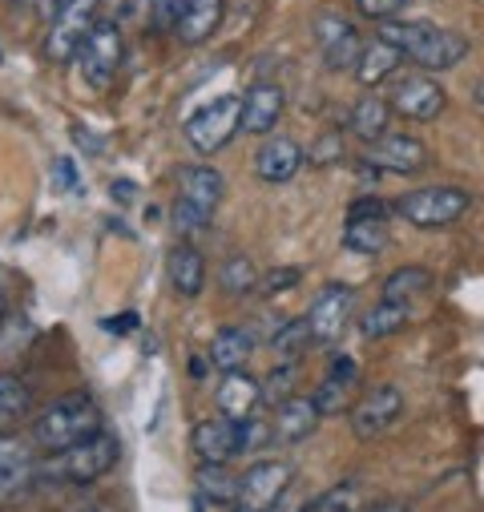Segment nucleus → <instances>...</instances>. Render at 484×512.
<instances>
[{"label":"nucleus","instance_id":"de8ad7c7","mask_svg":"<svg viewBox=\"0 0 484 512\" xmlns=\"http://www.w3.org/2000/svg\"><path fill=\"white\" fill-rule=\"evenodd\" d=\"M472 101H476V105H480V109H484V81H480V85H476V89H472Z\"/></svg>","mask_w":484,"mask_h":512},{"label":"nucleus","instance_id":"f257e3e1","mask_svg":"<svg viewBox=\"0 0 484 512\" xmlns=\"http://www.w3.org/2000/svg\"><path fill=\"white\" fill-rule=\"evenodd\" d=\"M380 41L400 49V57H412L420 69H456L468 57V41L452 29L428 25V21H380Z\"/></svg>","mask_w":484,"mask_h":512},{"label":"nucleus","instance_id":"2f4dec72","mask_svg":"<svg viewBox=\"0 0 484 512\" xmlns=\"http://www.w3.org/2000/svg\"><path fill=\"white\" fill-rule=\"evenodd\" d=\"M218 283H222L230 295H247V291L259 287V271H255V263L247 259V254H230V259L222 263Z\"/></svg>","mask_w":484,"mask_h":512},{"label":"nucleus","instance_id":"a878e982","mask_svg":"<svg viewBox=\"0 0 484 512\" xmlns=\"http://www.w3.org/2000/svg\"><path fill=\"white\" fill-rule=\"evenodd\" d=\"M33 408V388L21 375H0V436H9V428Z\"/></svg>","mask_w":484,"mask_h":512},{"label":"nucleus","instance_id":"20e7f679","mask_svg":"<svg viewBox=\"0 0 484 512\" xmlns=\"http://www.w3.org/2000/svg\"><path fill=\"white\" fill-rule=\"evenodd\" d=\"M238 130H242V97L238 93H222L186 117V138L198 154H218Z\"/></svg>","mask_w":484,"mask_h":512},{"label":"nucleus","instance_id":"c03bdc74","mask_svg":"<svg viewBox=\"0 0 484 512\" xmlns=\"http://www.w3.org/2000/svg\"><path fill=\"white\" fill-rule=\"evenodd\" d=\"M37 5H41V13H45V17H57V13L69 5V0H37Z\"/></svg>","mask_w":484,"mask_h":512},{"label":"nucleus","instance_id":"8fccbe9b","mask_svg":"<svg viewBox=\"0 0 484 512\" xmlns=\"http://www.w3.org/2000/svg\"><path fill=\"white\" fill-rule=\"evenodd\" d=\"M0 315H5V271H0Z\"/></svg>","mask_w":484,"mask_h":512},{"label":"nucleus","instance_id":"c9c22d12","mask_svg":"<svg viewBox=\"0 0 484 512\" xmlns=\"http://www.w3.org/2000/svg\"><path fill=\"white\" fill-rule=\"evenodd\" d=\"M206 222H210V214H202V210H194V206H186V202L174 206V226H178L182 234H202Z\"/></svg>","mask_w":484,"mask_h":512},{"label":"nucleus","instance_id":"39448f33","mask_svg":"<svg viewBox=\"0 0 484 512\" xmlns=\"http://www.w3.org/2000/svg\"><path fill=\"white\" fill-rule=\"evenodd\" d=\"M77 65H81V77L93 93H105L113 85L117 65H121V29H117V21H97L93 25L85 45L77 49Z\"/></svg>","mask_w":484,"mask_h":512},{"label":"nucleus","instance_id":"f8f14e48","mask_svg":"<svg viewBox=\"0 0 484 512\" xmlns=\"http://www.w3.org/2000/svg\"><path fill=\"white\" fill-rule=\"evenodd\" d=\"M363 162L380 174H416L428 166V146L412 134H384L380 142L368 146Z\"/></svg>","mask_w":484,"mask_h":512},{"label":"nucleus","instance_id":"3c124183","mask_svg":"<svg viewBox=\"0 0 484 512\" xmlns=\"http://www.w3.org/2000/svg\"><path fill=\"white\" fill-rule=\"evenodd\" d=\"M13 5H29V0H13Z\"/></svg>","mask_w":484,"mask_h":512},{"label":"nucleus","instance_id":"ddd939ff","mask_svg":"<svg viewBox=\"0 0 484 512\" xmlns=\"http://www.w3.org/2000/svg\"><path fill=\"white\" fill-rule=\"evenodd\" d=\"M37 480V456L21 436H0V508Z\"/></svg>","mask_w":484,"mask_h":512},{"label":"nucleus","instance_id":"f03ea898","mask_svg":"<svg viewBox=\"0 0 484 512\" xmlns=\"http://www.w3.org/2000/svg\"><path fill=\"white\" fill-rule=\"evenodd\" d=\"M97 432H105L101 428V408L85 392H69L61 400H53L33 420V444L45 448V452H65V448H73V444H81Z\"/></svg>","mask_w":484,"mask_h":512},{"label":"nucleus","instance_id":"c85d7f7f","mask_svg":"<svg viewBox=\"0 0 484 512\" xmlns=\"http://www.w3.org/2000/svg\"><path fill=\"white\" fill-rule=\"evenodd\" d=\"M408 319H412V307H408V303H380V307L368 311V319L359 323V331L368 335V339H384V335L404 331Z\"/></svg>","mask_w":484,"mask_h":512},{"label":"nucleus","instance_id":"1a4fd4ad","mask_svg":"<svg viewBox=\"0 0 484 512\" xmlns=\"http://www.w3.org/2000/svg\"><path fill=\"white\" fill-rule=\"evenodd\" d=\"M404 416V392L396 383H380L351 408V432L355 440H376Z\"/></svg>","mask_w":484,"mask_h":512},{"label":"nucleus","instance_id":"423d86ee","mask_svg":"<svg viewBox=\"0 0 484 512\" xmlns=\"http://www.w3.org/2000/svg\"><path fill=\"white\" fill-rule=\"evenodd\" d=\"M396 210L420 226V230H436V226H452L464 210H468V194L460 186H424V190H412L396 202Z\"/></svg>","mask_w":484,"mask_h":512},{"label":"nucleus","instance_id":"864d4df0","mask_svg":"<svg viewBox=\"0 0 484 512\" xmlns=\"http://www.w3.org/2000/svg\"><path fill=\"white\" fill-rule=\"evenodd\" d=\"M339 512H347V508H339Z\"/></svg>","mask_w":484,"mask_h":512},{"label":"nucleus","instance_id":"4be33fe9","mask_svg":"<svg viewBox=\"0 0 484 512\" xmlns=\"http://www.w3.org/2000/svg\"><path fill=\"white\" fill-rule=\"evenodd\" d=\"M170 283L182 299H198L202 287H206V263H202V254L190 246V242H178L170 250Z\"/></svg>","mask_w":484,"mask_h":512},{"label":"nucleus","instance_id":"6e6552de","mask_svg":"<svg viewBox=\"0 0 484 512\" xmlns=\"http://www.w3.org/2000/svg\"><path fill=\"white\" fill-rule=\"evenodd\" d=\"M97 9H101V0H69V5L53 17V25H49V41H45L49 61L65 65V61L77 57V49L85 45V37H89L93 25H97Z\"/></svg>","mask_w":484,"mask_h":512},{"label":"nucleus","instance_id":"603ef678","mask_svg":"<svg viewBox=\"0 0 484 512\" xmlns=\"http://www.w3.org/2000/svg\"><path fill=\"white\" fill-rule=\"evenodd\" d=\"M234 512H242V508H234Z\"/></svg>","mask_w":484,"mask_h":512},{"label":"nucleus","instance_id":"0eeeda50","mask_svg":"<svg viewBox=\"0 0 484 512\" xmlns=\"http://www.w3.org/2000/svg\"><path fill=\"white\" fill-rule=\"evenodd\" d=\"M291 464L287 460H255L238 476V508L242 512H271L291 492Z\"/></svg>","mask_w":484,"mask_h":512},{"label":"nucleus","instance_id":"4c0bfd02","mask_svg":"<svg viewBox=\"0 0 484 512\" xmlns=\"http://www.w3.org/2000/svg\"><path fill=\"white\" fill-rule=\"evenodd\" d=\"M150 13H154V25L174 33L178 25V13H182V0H150Z\"/></svg>","mask_w":484,"mask_h":512},{"label":"nucleus","instance_id":"473e14b6","mask_svg":"<svg viewBox=\"0 0 484 512\" xmlns=\"http://www.w3.org/2000/svg\"><path fill=\"white\" fill-rule=\"evenodd\" d=\"M295 375H299V363H279V367L267 375V383H259L263 404H271V408L287 404V400H291V392H295Z\"/></svg>","mask_w":484,"mask_h":512},{"label":"nucleus","instance_id":"4468645a","mask_svg":"<svg viewBox=\"0 0 484 512\" xmlns=\"http://www.w3.org/2000/svg\"><path fill=\"white\" fill-rule=\"evenodd\" d=\"M315 41L323 49V61L327 69H355L359 53H363V41L359 33L351 29V21L335 17V13H319L315 17Z\"/></svg>","mask_w":484,"mask_h":512},{"label":"nucleus","instance_id":"09e8293b","mask_svg":"<svg viewBox=\"0 0 484 512\" xmlns=\"http://www.w3.org/2000/svg\"><path fill=\"white\" fill-rule=\"evenodd\" d=\"M372 512H404V504H376Z\"/></svg>","mask_w":484,"mask_h":512},{"label":"nucleus","instance_id":"ea45409f","mask_svg":"<svg viewBox=\"0 0 484 512\" xmlns=\"http://www.w3.org/2000/svg\"><path fill=\"white\" fill-rule=\"evenodd\" d=\"M339 154H343V146H339V134H327V138H323V142L311 150V162H315V166H327V162H335Z\"/></svg>","mask_w":484,"mask_h":512},{"label":"nucleus","instance_id":"72a5a7b5","mask_svg":"<svg viewBox=\"0 0 484 512\" xmlns=\"http://www.w3.org/2000/svg\"><path fill=\"white\" fill-rule=\"evenodd\" d=\"M347 388H351V383H339V379H331V375L319 383V392L311 396V404H315L319 420H323V416H339V412H343V404H347Z\"/></svg>","mask_w":484,"mask_h":512},{"label":"nucleus","instance_id":"a18cd8bd","mask_svg":"<svg viewBox=\"0 0 484 512\" xmlns=\"http://www.w3.org/2000/svg\"><path fill=\"white\" fill-rule=\"evenodd\" d=\"M271 512H303V504H299V500H291V496H283V500H279Z\"/></svg>","mask_w":484,"mask_h":512},{"label":"nucleus","instance_id":"a211bd4d","mask_svg":"<svg viewBox=\"0 0 484 512\" xmlns=\"http://www.w3.org/2000/svg\"><path fill=\"white\" fill-rule=\"evenodd\" d=\"M283 117V89L271 81H259L242 97V130L247 134H271Z\"/></svg>","mask_w":484,"mask_h":512},{"label":"nucleus","instance_id":"7ed1b4c3","mask_svg":"<svg viewBox=\"0 0 484 512\" xmlns=\"http://www.w3.org/2000/svg\"><path fill=\"white\" fill-rule=\"evenodd\" d=\"M117 456H121L117 436L97 432V436H89V440H81V444H73L65 452H49L37 464V476L41 480H57V484H93L117 464Z\"/></svg>","mask_w":484,"mask_h":512},{"label":"nucleus","instance_id":"cd10ccee","mask_svg":"<svg viewBox=\"0 0 484 512\" xmlns=\"http://www.w3.org/2000/svg\"><path fill=\"white\" fill-rule=\"evenodd\" d=\"M343 246L351 254H380L388 246V222L384 218H347Z\"/></svg>","mask_w":484,"mask_h":512},{"label":"nucleus","instance_id":"37998d69","mask_svg":"<svg viewBox=\"0 0 484 512\" xmlns=\"http://www.w3.org/2000/svg\"><path fill=\"white\" fill-rule=\"evenodd\" d=\"M57 178L65 182V190H77V174H73V162H69V158L57 162Z\"/></svg>","mask_w":484,"mask_h":512},{"label":"nucleus","instance_id":"dca6fc26","mask_svg":"<svg viewBox=\"0 0 484 512\" xmlns=\"http://www.w3.org/2000/svg\"><path fill=\"white\" fill-rule=\"evenodd\" d=\"M218 412H222V420H234V424H247L251 416H255V408L263 404V396H259V379H251L247 371H226V379L218 383Z\"/></svg>","mask_w":484,"mask_h":512},{"label":"nucleus","instance_id":"9b49d317","mask_svg":"<svg viewBox=\"0 0 484 512\" xmlns=\"http://www.w3.org/2000/svg\"><path fill=\"white\" fill-rule=\"evenodd\" d=\"M351 307H355V291H351V287H343V283L323 287L319 299L311 303L307 319H303V323H307V335H311L315 343L339 339V331H343L347 319H351Z\"/></svg>","mask_w":484,"mask_h":512},{"label":"nucleus","instance_id":"f704fd0d","mask_svg":"<svg viewBox=\"0 0 484 512\" xmlns=\"http://www.w3.org/2000/svg\"><path fill=\"white\" fill-rule=\"evenodd\" d=\"M408 5V0H355V9L372 21H396V13Z\"/></svg>","mask_w":484,"mask_h":512},{"label":"nucleus","instance_id":"aec40b11","mask_svg":"<svg viewBox=\"0 0 484 512\" xmlns=\"http://www.w3.org/2000/svg\"><path fill=\"white\" fill-rule=\"evenodd\" d=\"M222 9L226 0H182V13H178V41L182 45H202L214 37V29L222 25Z\"/></svg>","mask_w":484,"mask_h":512},{"label":"nucleus","instance_id":"a19ab883","mask_svg":"<svg viewBox=\"0 0 484 512\" xmlns=\"http://www.w3.org/2000/svg\"><path fill=\"white\" fill-rule=\"evenodd\" d=\"M150 5V0H113V9H117V21H134L142 17V9Z\"/></svg>","mask_w":484,"mask_h":512},{"label":"nucleus","instance_id":"2eb2a0df","mask_svg":"<svg viewBox=\"0 0 484 512\" xmlns=\"http://www.w3.org/2000/svg\"><path fill=\"white\" fill-rule=\"evenodd\" d=\"M190 448H194L198 464H226V460H234L242 452V424L222 420V416L202 420L190 432Z\"/></svg>","mask_w":484,"mask_h":512},{"label":"nucleus","instance_id":"49530a36","mask_svg":"<svg viewBox=\"0 0 484 512\" xmlns=\"http://www.w3.org/2000/svg\"><path fill=\"white\" fill-rule=\"evenodd\" d=\"M113 190H117V198H121V202H130V198H134V186H130V182H117Z\"/></svg>","mask_w":484,"mask_h":512},{"label":"nucleus","instance_id":"f3484780","mask_svg":"<svg viewBox=\"0 0 484 512\" xmlns=\"http://www.w3.org/2000/svg\"><path fill=\"white\" fill-rule=\"evenodd\" d=\"M222 194H226V178L214 166H182L178 170V202H186L202 214H214Z\"/></svg>","mask_w":484,"mask_h":512},{"label":"nucleus","instance_id":"e433bc0d","mask_svg":"<svg viewBox=\"0 0 484 512\" xmlns=\"http://www.w3.org/2000/svg\"><path fill=\"white\" fill-rule=\"evenodd\" d=\"M299 279H303L299 267H279V271H271L267 279H259V287H263L267 295H283V291H291Z\"/></svg>","mask_w":484,"mask_h":512},{"label":"nucleus","instance_id":"58836bf2","mask_svg":"<svg viewBox=\"0 0 484 512\" xmlns=\"http://www.w3.org/2000/svg\"><path fill=\"white\" fill-rule=\"evenodd\" d=\"M384 214H388V206L376 194H363V198H355L347 206V218H384Z\"/></svg>","mask_w":484,"mask_h":512},{"label":"nucleus","instance_id":"79ce46f5","mask_svg":"<svg viewBox=\"0 0 484 512\" xmlns=\"http://www.w3.org/2000/svg\"><path fill=\"white\" fill-rule=\"evenodd\" d=\"M138 327V315H117V319H105V331H134Z\"/></svg>","mask_w":484,"mask_h":512},{"label":"nucleus","instance_id":"5701e85b","mask_svg":"<svg viewBox=\"0 0 484 512\" xmlns=\"http://www.w3.org/2000/svg\"><path fill=\"white\" fill-rule=\"evenodd\" d=\"M347 130H351L359 142H368V146L380 142V138L388 134V101L376 97V93L359 97L355 109H351V117H347Z\"/></svg>","mask_w":484,"mask_h":512},{"label":"nucleus","instance_id":"6ab92c4d","mask_svg":"<svg viewBox=\"0 0 484 512\" xmlns=\"http://www.w3.org/2000/svg\"><path fill=\"white\" fill-rule=\"evenodd\" d=\"M299 166H303V146L291 142V138H267V142L259 146V154H255V170H259V178L271 182V186L291 182V178L299 174Z\"/></svg>","mask_w":484,"mask_h":512},{"label":"nucleus","instance_id":"c756f323","mask_svg":"<svg viewBox=\"0 0 484 512\" xmlns=\"http://www.w3.org/2000/svg\"><path fill=\"white\" fill-rule=\"evenodd\" d=\"M428 287H432V271H424V267L392 271L388 283H384V303H408V299L424 295Z\"/></svg>","mask_w":484,"mask_h":512},{"label":"nucleus","instance_id":"7c9ffc66","mask_svg":"<svg viewBox=\"0 0 484 512\" xmlns=\"http://www.w3.org/2000/svg\"><path fill=\"white\" fill-rule=\"evenodd\" d=\"M307 343H311V335H307V323L303 319H287L271 335V347H275V359L279 363H299L303 351H307Z\"/></svg>","mask_w":484,"mask_h":512},{"label":"nucleus","instance_id":"b1692460","mask_svg":"<svg viewBox=\"0 0 484 512\" xmlns=\"http://www.w3.org/2000/svg\"><path fill=\"white\" fill-rule=\"evenodd\" d=\"M255 351V335L251 331H242V327H222L214 339H210V363L222 367V371H238L242 363L251 359Z\"/></svg>","mask_w":484,"mask_h":512},{"label":"nucleus","instance_id":"412c9836","mask_svg":"<svg viewBox=\"0 0 484 512\" xmlns=\"http://www.w3.org/2000/svg\"><path fill=\"white\" fill-rule=\"evenodd\" d=\"M271 428H275V440H283V444L307 440V436L319 428V412H315L311 396H291L287 404H279Z\"/></svg>","mask_w":484,"mask_h":512},{"label":"nucleus","instance_id":"9d476101","mask_svg":"<svg viewBox=\"0 0 484 512\" xmlns=\"http://www.w3.org/2000/svg\"><path fill=\"white\" fill-rule=\"evenodd\" d=\"M444 105H448L444 85L424 77V73H408V77H400L392 85V109L412 117V121H432V117L444 113Z\"/></svg>","mask_w":484,"mask_h":512},{"label":"nucleus","instance_id":"393cba45","mask_svg":"<svg viewBox=\"0 0 484 512\" xmlns=\"http://www.w3.org/2000/svg\"><path fill=\"white\" fill-rule=\"evenodd\" d=\"M194 488L210 504H238V476L226 472V464H198Z\"/></svg>","mask_w":484,"mask_h":512},{"label":"nucleus","instance_id":"bb28decb","mask_svg":"<svg viewBox=\"0 0 484 512\" xmlns=\"http://www.w3.org/2000/svg\"><path fill=\"white\" fill-rule=\"evenodd\" d=\"M404 57H400V49H392L388 41H376V45H363V53H359V61H355V77L363 81V85H380L388 73H396V65H400Z\"/></svg>","mask_w":484,"mask_h":512}]
</instances>
